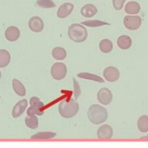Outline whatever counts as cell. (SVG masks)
<instances>
[{
    "label": "cell",
    "instance_id": "3",
    "mask_svg": "<svg viewBox=\"0 0 148 148\" xmlns=\"http://www.w3.org/2000/svg\"><path fill=\"white\" fill-rule=\"evenodd\" d=\"M68 36L71 40L76 43H82L87 39L88 32L87 29L82 24L73 23L69 26L68 30Z\"/></svg>",
    "mask_w": 148,
    "mask_h": 148
},
{
    "label": "cell",
    "instance_id": "17",
    "mask_svg": "<svg viewBox=\"0 0 148 148\" xmlns=\"http://www.w3.org/2000/svg\"><path fill=\"white\" fill-rule=\"evenodd\" d=\"M52 55L53 58L57 60H63L66 58V50L62 47H56L52 51Z\"/></svg>",
    "mask_w": 148,
    "mask_h": 148
},
{
    "label": "cell",
    "instance_id": "14",
    "mask_svg": "<svg viewBox=\"0 0 148 148\" xmlns=\"http://www.w3.org/2000/svg\"><path fill=\"white\" fill-rule=\"evenodd\" d=\"M117 45L119 48L123 50H126L129 49L131 45H132V40L129 36H121L119 37V39L117 40Z\"/></svg>",
    "mask_w": 148,
    "mask_h": 148
},
{
    "label": "cell",
    "instance_id": "10",
    "mask_svg": "<svg viewBox=\"0 0 148 148\" xmlns=\"http://www.w3.org/2000/svg\"><path fill=\"white\" fill-rule=\"evenodd\" d=\"M113 129L110 125L101 126L97 130V138L100 139H110L113 137Z\"/></svg>",
    "mask_w": 148,
    "mask_h": 148
},
{
    "label": "cell",
    "instance_id": "19",
    "mask_svg": "<svg viewBox=\"0 0 148 148\" xmlns=\"http://www.w3.org/2000/svg\"><path fill=\"white\" fill-rule=\"evenodd\" d=\"M12 86L14 91L18 94V96H25L26 95V89L24 85H23L21 82L17 79H13L12 80Z\"/></svg>",
    "mask_w": 148,
    "mask_h": 148
},
{
    "label": "cell",
    "instance_id": "13",
    "mask_svg": "<svg viewBox=\"0 0 148 148\" xmlns=\"http://www.w3.org/2000/svg\"><path fill=\"white\" fill-rule=\"evenodd\" d=\"M19 36H20V31L16 27H9L5 31V37L10 42L16 41L19 38Z\"/></svg>",
    "mask_w": 148,
    "mask_h": 148
},
{
    "label": "cell",
    "instance_id": "6",
    "mask_svg": "<svg viewBox=\"0 0 148 148\" xmlns=\"http://www.w3.org/2000/svg\"><path fill=\"white\" fill-rule=\"evenodd\" d=\"M123 23L127 29L134 31L140 27L142 24V18L140 16L138 15H127L123 19Z\"/></svg>",
    "mask_w": 148,
    "mask_h": 148
},
{
    "label": "cell",
    "instance_id": "5",
    "mask_svg": "<svg viewBox=\"0 0 148 148\" xmlns=\"http://www.w3.org/2000/svg\"><path fill=\"white\" fill-rule=\"evenodd\" d=\"M67 67L63 63H55L51 68V75L53 79L56 81H60L66 77Z\"/></svg>",
    "mask_w": 148,
    "mask_h": 148
},
{
    "label": "cell",
    "instance_id": "27",
    "mask_svg": "<svg viewBox=\"0 0 148 148\" xmlns=\"http://www.w3.org/2000/svg\"><path fill=\"white\" fill-rule=\"evenodd\" d=\"M125 2H126V0H112L113 6H114L115 10H117V11L122 10Z\"/></svg>",
    "mask_w": 148,
    "mask_h": 148
},
{
    "label": "cell",
    "instance_id": "11",
    "mask_svg": "<svg viewBox=\"0 0 148 148\" xmlns=\"http://www.w3.org/2000/svg\"><path fill=\"white\" fill-rule=\"evenodd\" d=\"M27 104L28 102L27 99H23L19 101L18 103L15 104V106L12 110V117L14 119H17L18 117H20L27 109Z\"/></svg>",
    "mask_w": 148,
    "mask_h": 148
},
{
    "label": "cell",
    "instance_id": "15",
    "mask_svg": "<svg viewBox=\"0 0 148 148\" xmlns=\"http://www.w3.org/2000/svg\"><path fill=\"white\" fill-rule=\"evenodd\" d=\"M97 12V8L93 5V4L88 3L85 5L81 10V13L84 17L86 18H90L96 15Z\"/></svg>",
    "mask_w": 148,
    "mask_h": 148
},
{
    "label": "cell",
    "instance_id": "8",
    "mask_svg": "<svg viewBox=\"0 0 148 148\" xmlns=\"http://www.w3.org/2000/svg\"><path fill=\"white\" fill-rule=\"evenodd\" d=\"M103 76L105 79L108 82H114L119 79L120 73L117 68L114 66H109L103 71Z\"/></svg>",
    "mask_w": 148,
    "mask_h": 148
},
{
    "label": "cell",
    "instance_id": "20",
    "mask_svg": "<svg viewBox=\"0 0 148 148\" xmlns=\"http://www.w3.org/2000/svg\"><path fill=\"white\" fill-rule=\"evenodd\" d=\"M138 128L141 132L145 133L148 131V116L147 115H142L138 120Z\"/></svg>",
    "mask_w": 148,
    "mask_h": 148
},
{
    "label": "cell",
    "instance_id": "1",
    "mask_svg": "<svg viewBox=\"0 0 148 148\" xmlns=\"http://www.w3.org/2000/svg\"><path fill=\"white\" fill-rule=\"evenodd\" d=\"M87 115L89 121L95 125H100L106 122L108 119L106 109L97 104H93L89 107Z\"/></svg>",
    "mask_w": 148,
    "mask_h": 148
},
{
    "label": "cell",
    "instance_id": "25",
    "mask_svg": "<svg viewBox=\"0 0 148 148\" xmlns=\"http://www.w3.org/2000/svg\"><path fill=\"white\" fill-rule=\"evenodd\" d=\"M37 5L43 8H55V3L52 0H37Z\"/></svg>",
    "mask_w": 148,
    "mask_h": 148
},
{
    "label": "cell",
    "instance_id": "4",
    "mask_svg": "<svg viewBox=\"0 0 148 148\" xmlns=\"http://www.w3.org/2000/svg\"><path fill=\"white\" fill-rule=\"evenodd\" d=\"M30 105H31V106L27 110V115H29V116H33V115L41 116V115L44 114V111H41V109L44 107V103L38 97H32L30 99Z\"/></svg>",
    "mask_w": 148,
    "mask_h": 148
},
{
    "label": "cell",
    "instance_id": "29",
    "mask_svg": "<svg viewBox=\"0 0 148 148\" xmlns=\"http://www.w3.org/2000/svg\"><path fill=\"white\" fill-rule=\"evenodd\" d=\"M145 138H147V139H148V134H147V137H143V138H142V139H145Z\"/></svg>",
    "mask_w": 148,
    "mask_h": 148
},
{
    "label": "cell",
    "instance_id": "16",
    "mask_svg": "<svg viewBox=\"0 0 148 148\" xmlns=\"http://www.w3.org/2000/svg\"><path fill=\"white\" fill-rule=\"evenodd\" d=\"M140 5L135 1H130L125 7V11L129 15H136L140 11Z\"/></svg>",
    "mask_w": 148,
    "mask_h": 148
},
{
    "label": "cell",
    "instance_id": "7",
    "mask_svg": "<svg viewBox=\"0 0 148 148\" xmlns=\"http://www.w3.org/2000/svg\"><path fill=\"white\" fill-rule=\"evenodd\" d=\"M97 101L102 105H109L113 100V93L107 88H102L101 89L97 95Z\"/></svg>",
    "mask_w": 148,
    "mask_h": 148
},
{
    "label": "cell",
    "instance_id": "26",
    "mask_svg": "<svg viewBox=\"0 0 148 148\" xmlns=\"http://www.w3.org/2000/svg\"><path fill=\"white\" fill-rule=\"evenodd\" d=\"M82 24L86 25L89 27H99L103 26V25H109L107 23L102 22V21H99V20H92V21H85V22L82 23Z\"/></svg>",
    "mask_w": 148,
    "mask_h": 148
},
{
    "label": "cell",
    "instance_id": "2",
    "mask_svg": "<svg viewBox=\"0 0 148 148\" xmlns=\"http://www.w3.org/2000/svg\"><path fill=\"white\" fill-rule=\"evenodd\" d=\"M58 110H59L60 114L63 118L71 119V118H73L78 113L79 105L73 98L69 101L63 100L59 104Z\"/></svg>",
    "mask_w": 148,
    "mask_h": 148
},
{
    "label": "cell",
    "instance_id": "22",
    "mask_svg": "<svg viewBox=\"0 0 148 148\" xmlns=\"http://www.w3.org/2000/svg\"><path fill=\"white\" fill-rule=\"evenodd\" d=\"M99 48H100L101 52L104 53H109L113 50V43L110 40L104 39L99 44Z\"/></svg>",
    "mask_w": 148,
    "mask_h": 148
},
{
    "label": "cell",
    "instance_id": "28",
    "mask_svg": "<svg viewBox=\"0 0 148 148\" xmlns=\"http://www.w3.org/2000/svg\"><path fill=\"white\" fill-rule=\"evenodd\" d=\"M73 84H74V95H75V98L77 99L78 97L80 96L81 94V89L79 88V84L78 82H77L76 79L73 78Z\"/></svg>",
    "mask_w": 148,
    "mask_h": 148
},
{
    "label": "cell",
    "instance_id": "12",
    "mask_svg": "<svg viewBox=\"0 0 148 148\" xmlns=\"http://www.w3.org/2000/svg\"><path fill=\"white\" fill-rule=\"evenodd\" d=\"M74 5L70 3H64L61 6H60L57 11V16L60 18H64L68 17L72 13L73 10Z\"/></svg>",
    "mask_w": 148,
    "mask_h": 148
},
{
    "label": "cell",
    "instance_id": "23",
    "mask_svg": "<svg viewBox=\"0 0 148 148\" xmlns=\"http://www.w3.org/2000/svg\"><path fill=\"white\" fill-rule=\"evenodd\" d=\"M56 135L55 132H39L32 135L31 138L32 139H50L54 138Z\"/></svg>",
    "mask_w": 148,
    "mask_h": 148
},
{
    "label": "cell",
    "instance_id": "9",
    "mask_svg": "<svg viewBox=\"0 0 148 148\" xmlns=\"http://www.w3.org/2000/svg\"><path fill=\"white\" fill-rule=\"evenodd\" d=\"M28 26L31 31H32L34 32H40L44 29L45 24L42 18L38 16H33L29 19Z\"/></svg>",
    "mask_w": 148,
    "mask_h": 148
},
{
    "label": "cell",
    "instance_id": "24",
    "mask_svg": "<svg viewBox=\"0 0 148 148\" xmlns=\"http://www.w3.org/2000/svg\"><path fill=\"white\" fill-rule=\"evenodd\" d=\"M25 124L31 129H36L39 126V119L35 115L33 116L27 115V117L25 119Z\"/></svg>",
    "mask_w": 148,
    "mask_h": 148
},
{
    "label": "cell",
    "instance_id": "18",
    "mask_svg": "<svg viewBox=\"0 0 148 148\" xmlns=\"http://www.w3.org/2000/svg\"><path fill=\"white\" fill-rule=\"evenodd\" d=\"M11 55L5 49H0V68H5L10 64Z\"/></svg>",
    "mask_w": 148,
    "mask_h": 148
},
{
    "label": "cell",
    "instance_id": "21",
    "mask_svg": "<svg viewBox=\"0 0 148 148\" xmlns=\"http://www.w3.org/2000/svg\"><path fill=\"white\" fill-rule=\"evenodd\" d=\"M77 77L83 78V79H87V80L93 81V82H100V83H104V82H105L103 79L101 77H99V76L95 75V74L89 73H80L77 74Z\"/></svg>",
    "mask_w": 148,
    "mask_h": 148
},
{
    "label": "cell",
    "instance_id": "30",
    "mask_svg": "<svg viewBox=\"0 0 148 148\" xmlns=\"http://www.w3.org/2000/svg\"><path fill=\"white\" fill-rule=\"evenodd\" d=\"M1 76H2V74H1V72H0V78H1Z\"/></svg>",
    "mask_w": 148,
    "mask_h": 148
}]
</instances>
